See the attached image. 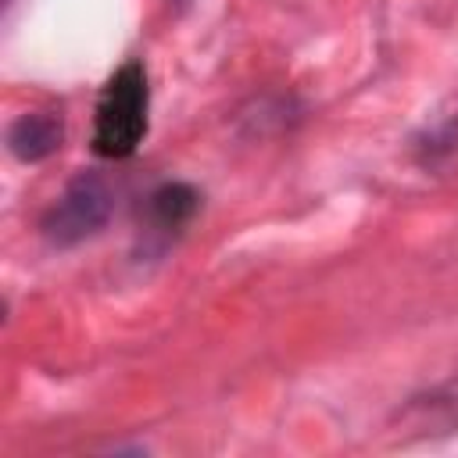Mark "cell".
<instances>
[{
	"label": "cell",
	"mask_w": 458,
	"mask_h": 458,
	"mask_svg": "<svg viewBox=\"0 0 458 458\" xmlns=\"http://www.w3.org/2000/svg\"><path fill=\"white\" fill-rule=\"evenodd\" d=\"M147 111H150L147 68L140 61H125L100 89L93 114V150L111 161L136 154V147L147 136Z\"/></svg>",
	"instance_id": "6da1fadb"
},
{
	"label": "cell",
	"mask_w": 458,
	"mask_h": 458,
	"mask_svg": "<svg viewBox=\"0 0 458 458\" xmlns=\"http://www.w3.org/2000/svg\"><path fill=\"white\" fill-rule=\"evenodd\" d=\"M111 208H114L111 186L97 172H79L64 186V193L47 208L39 229L54 247H75L107 225Z\"/></svg>",
	"instance_id": "7a4b0ae2"
},
{
	"label": "cell",
	"mask_w": 458,
	"mask_h": 458,
	"mask_svg": "<svg viewBox=\"0 0 458 458\" xmlns=\"http://www.w3.org/2000/svg\"><path fill=\"white\" fill-rule=\"evenodd\" d=\"M411 150L426 172H437V175L458 172V100L451 111H440L433 122H426L415 132Z\"/></svg>",
	"instance_id": "3957f363"
},
{
	"label": "cell",
	"mask_w": 458,
	"mask_h": 458,
	"mask_svg": "<svg viewBox=\"0 0 458 458\" xmlns=\"http://www.w3.org/2000/svg\"><path fill=\"white\" fill-rule=\"evenodd\" d=\"M64 125L54 111H25L7 129V150L18 161H43L54 150H61Z\"/></svg>",
	"instance_id": "277c9868"
},
{
	"label": "cell",
	"mask_w": 458,
	"mask_h": 458,
	"mask_svg": "<svg viewBox=\"0 0 458 458\" xmlns=\"http://www.w3.org/2000/svg\"><path fill=\"white\" fill-rule=\"evenodd\" d=\"M200 208V193L186 182H165L147 197V233L172 236L179 233Z\"/></svg>",
	"instance_id": "5b68a950"
},
{
	"label": "cell",
	"mask_w": 458,
	"mask_h": 458,
	"mask_svg": "<svg viewBox=\"0 0 458 458\" xmlns=\"http://www.w3.org/2000/svg\"><path fill=\"white\" fill-rule=\"evenodd\" d=\"M411 411H426L419 419V426H444L454 429L458 426V379H447L444 386L429 390L422 401L411 404Z\"/></svg>",
	"instance_id": "8992f818"
}]
</instances>
